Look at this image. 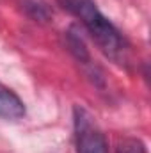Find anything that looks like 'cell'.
I'll return each mask as SVG.
<instances>
[{"mask_svg": "<svg viewBox=\"0 0 151 153\" xmlns=\"http://www.w3.org/2000/svg\"><path fill=\"white\" fill-rule=\"evenodd\" d=\"M75 143L76 153H109L103 132L85 109L75 107Z\"/></svg>", "mask_w": 151, "mask_h": 153, "instance_id": "7a4b0ae2", "label": "cell"}, {"mask_svg": "<svg viewBox=\"0 0 151 153\" xmlns=\"http://www.w3.org/2000/svg\"><path fill=\"white\" fill-rule=\"evenodd\" d=\"M115 153H146V146L139 139H123L117 144Z\"/></svg>", "mask_w": 151, "mask_h": 153, "instance_id": "8992f818", "label": "cell"}, {"mask_svg": "<svg viewBox=\"0 0 151 153\" xmlns=\"http://www.w3.org/2000/svg\"><path fill=\"white\" fill-rule=\"evenodd\" d=\"M59 4L75 14L89 30V34L101 48V52L112 61L124 59V41L117 29L100 13L93 0H59Z\"/></svg>", "mask_w": 151, "mask_h": 153, "instance_id": "6da1fadb", "label": "cell"}, {"mask_svg": "<svg viewBox=\"0 0 151 153\" xmlns=\"http://www.w3.org/2000/svg\"><path fill=\"white\" fill-rule=\"evenodd\" d=\"M21 7L36 22H48L52 18V11L44 0H21Z\"/></svg>", "mask_w": 151, "mask_h": 153, "instance_id": "277c9868", "label": "cell"}, {"mask_svg": "<svg viewBox=\"0 0 151 153\" xmlns=\"http://www.w3.org/2000/svg\"><path fill=\"white\" fill-rule=\"evenodd\" d=\"M25 116V105L9 87L0 84V117L7 121H16Z\"/></svg>", "mask_w": 151, "mask_h": 153, "instance_id": "3957f363", "label": "cell"}, {"mask_svg": "<svg viewBox=\"0 0 151 153\" xmlns=\"http://www.w3.org/2000/svg\"><path fill=\"white\" fill-rule=\"evenodd\" d=\"M68 45H70V50L75 53V57L80 62H89V52L85 48V43L82 41V38L75 34L73 30L68 34Z\"/></svg>", "mask_w": 151, "mask_h": 153, "instance_id": "5b68a950", "label": "cell"}]
</instances>
